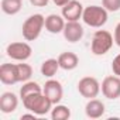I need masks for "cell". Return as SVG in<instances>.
<instances>
[{"mask_svg": "<svg viewBox=\"0 0 120 120\" xmlns=\"http://www.w3.org/2000/svg\"><path fill=\"white\" fill-rule=\"evenodd\" d=\"M16 67H17L19 82H23L24 83V82L30 81V78L33 76V68H31V65L21 62V64H16Z\"/></svg>", "mask_w": 120, "mask_h": 120, "instance_id": "cell-20", "label": "cell"}, {"mask_svg": "<svg viewBox=\"0 0 120 120\" xmlns=\"http://www.w3.org/2000/svg\"><path fill=\"white\" fill-rule=\"evenodd\" d=\"M71 117V110L65 105H55L51 110V119L52 120H68Z\"/></svg>", "mask_w": 120, "mask_h": 120, "instance_id": "cell-19", "label": "cell"}, {"mask_svg": "<svg viewBox=\"0 0 120 120\" xmlns=\"http://www.w3.org/2000/svg\"><path fill=\"white\" fill-rule=\"evenodd\" d=\"M35 93H42V86H40L38 82L34 81H27L23 83V86L20 88V99L23 100L27 96L35 95Z\"/></svg>", "mask_w": 120, "mask_h": 120, "instance_id": "cell-17", "label": "cell"}, {"mask_svg": "<svg viewBox=\"0 0 120 120\" xmlns=\"http://www.w3.org/2000/svg\"><path fill=\"white\" fill-rule=\"evenodd\" d=\"M35 117H37V114L35 113H27V114H21V119H34L35 120Z\"/></svg>", "mask_w": 120, "mask_h": 120, "instance_id": "cell-26", "label": "cell"}, {"mask_svg": "<svg viewBox=\"0 0 120 120\" xmlns=\"http://www.w3.org/2000/svg\"><path fill=\"white\" fill-rule=\"evenodd\" d=\"M83 6L79 0H71L69 3H67L64 7H62V17L67 20V21H79V19H82V14H83Z\"/></svg>", "mask_w": 120, "mask_h": 120, "instance_id": "cell-9", "label": "cell"}, {"mask_svg": "<svg viewBox=\"0 0 120 120\" xmlns=\"http://www.w3.org/2000/svg\"><path fill=\"white\" fill-rule=\"evenodd\" d=\"M112 71H113L114 75L120 76V54L116 55L114 59H113V62H112Z\"/></svg>", "mask_w": 120, "mask_h": 120, "instance_id": "cell-22", "label": "cell"}, {"mask_svg": "<svg viewBox=\"0 0 120 120\" xmlns=\"http://www.w3.org/2000/svg\"><path fill=\"white\" fill-rule=\"evenodd\" d=\"M59 69V62L55 58H48L41 64V75H44L45 78H52Z\"/></svg>", "mask_w": 120, "mask_h": 120, "instance_id": "cell-16", "label": "cell"}, {"mask_svg": "<svg viewBox=\"0 0 120 120\" xmlns=\"http://www.w3.org/2000/svg\"><path fill=\"white\" fill-rule=\"evenodd\" d=\"M105 110H106L105 103L102 100H99V99H95V98L89 99L86 106H85V113H86V116L89 119H99V117H102L105 114Z\"/></svg>", "mask_w": 120, "mask_h": 120, "instance_id": "cell-15", "label": "cell"}, {"mask_svg": "<svg viewBox=\"0 0 120 120\" xmlns=\"http://www.w3.org/2000/svg\"><path fill=\"white\" fill-rule=\"evenodd\" d=\"M113 38H114V44L117 47H120V23L114 27V33H113Z\"/></svg>", "mask_w": 120, "mask_h": 120, "instance_id": "cell-23", "label": "cell"}, {"mask_svg": "<svg viewBox=\"0 0 120 120\" xmlns=\"http://www.w3.org/2000/svg\"><path fill=\"white\" fill-rule=\"evenodd\" d=\"M23 7V0H2V11L7 16L17 14Z\"/></svg>", "mask_w": 120, "mask_h": 120, "instance_id": "cell-18", "label": "cell"}, {"mask_svg": "<svg viewBox=\"0 0 120 120\" xmlns=\"http://www.w3.org/2000/svg\"><path fill=\"white\" fill-rule=\"evenodd\" d=\"M100 83L96 78L93 76H85L78 82V92L86 98V99H93L99 95L100 92Z\"/></svg>", "mask_w": 120, "mask_h": 120, "instance_id": "cell-6", "label": "cell"}, {"mask_svg": "<svg viewBox=\"0 0 120 120\" xmlns=\"http://www.w3.org/2000/svg\"><path fill=\"white\" fill-rule=\"evenodd\" d=\"M109 11L103 7V6H88L83 9V14H82V20L86 26L93 27V28H100L107 23L109 19Z\"/></svg>", "mask_w": 120, "mask_h": 120, "instance_id": "cell-2", "label": "cell"}, {"mask_svg": "<svg viewBox=\"0 0 120 120\" xmlns=\"http://www.w3.org/2000/svg\"><path fill=\"white\" fill-rule=\"evenodd\" d=\"M6 54L9 58L14 59L19 62H24L31 56L33 54V48L28 42L24 41H17V42H10L6 48Z\"/></svg>", "mask_w": 120, "mask_h": 120, "instance_id": "cell-5", "label": "cell"}, {"mask_svg": "<svg viewBox=\"0 0 120 120\" xmlns=\"http://www.w3.org/2000/svg\"><path fill=\"white\" fill-rule=\"evenodd\" d=\"M23 106L35 113L37 116H45L47 113H49L52 110V102L44 95V93H35L31 96H27L23 99Z\"/></svg>", "mask_w": 120, "mask_h": 120, "instance_id": "cell-1", "label": "cell"}, {"mask_svg": "<svg viewBox=\"0 0 120 120\" xmlns=\"http://www.w3.org/2000/svg\"><path fill=\"white\" fill-rule=\"evenodd\" d=\"M65 19L62 17V14H49L45 17V30L51 34H59L64 31L65 27Z\"/></svg>", "mask_w": 120, "mask_h": 120, "instance_id": "cell-13", "label": "cell"}, {"mask_svg": "<svg viewBox=\"0 0 120 120\" xmlns=\"http://www.w3.org/2000/svg\"><path fill=\"white\" fill-rule=\"evenodd\" d=\"M19 106V98L16 93L13 92H4L0 96V110L4 114H9V113H13L16 112Z\"/></svg>", "mask_w": 120, "mask_h": 120, "instance_id": "cell-12", "label": "cell"}, {"mask_svg": "<svg viewBox=\"0 0 120 120\" xmlns=\"http://www.w3.org/2000/svg\"><path fill=\"white\" fill-rule=\"evenodd\" d=\"M102 6L107 11H119L120 10V0H102Z\"/></svg>", "mask_w": 120, "mask_h": 120, "instance_id": "cell-21", "label": "cell"}, {"mask_svg": "<svg viewBox=\"0 0 120 120\" xmlns=\"http://www.w3.org/2000/svg\"><path fill=\"white\" fill-rule=\"evenodd\" d=\"M62 34H64V37L68 42L74 44V42H78V41L82 40V37L85 34V30L79 24V21H67Z\"/></svg>", "mask_w": 120, "mask_h": 120, "instance_id": "cell-10", "label": "cell"}, {"mask_svg": "<svg viewBox=\"0 0 120 120\" xmlns=\"http://www.w3.org/2000/svg\"><path fill=\"white\" fill-rule=\"evenodd\" d=\"M52 2H54V4H55V6H58V7H64L67 3H69V2H71V0H52Z\"/></svg>", "mask_w": 120, "mask_h": 120, "instance_id": "cell-25", "label": "cell"}, {"mask_svg": "<svg viewBox=\"0 0 120 120\" xmlns=\"http://www.w3.org/2000/svg\"><path fill=\"white\" fill-rule=\"evenodd\" d=\"M0 81H2L3 85H16V83H19L16 64H3L0 67Z\"/></svg>", "mask_w": 120, "mask_h": 120, "instance_id": "cell-11", "label": "cell"}, {"mask_svg": "<svg viewBox=\"0 0 120 120\" xmlns=\"http://www.w3.org/2000/svg\"><path fill=\"white\" fill-rule=\"evenodd\" d=\"M113 42H114V38L107 30H98V31H95V34L92 37L90 51L98 56L105 55L112 49Z\"/></svg>", "mask_w": 120, "mask_h": 120, "instance_id": "cell-4", "label": "cell"}, {"mask_svg": "<svg viewBox=\"0 0 120 120\" xmlns=\"http://www.w3.org/2000/svg\"><path fill=\"white\" fill-rule=\"evenodd\" d=\"M58 62H59V68L64 69V71H72L79 65V58L75 52L67 51L59 54L58 56Z\"/></svg>", "mask_w": 120, "mask_h": 120, "instance_id": "cell-14", "label": "cell"}, {"mask_svg": "<svg viewBox=\"0 0 120 120\" xmlns=\"http://www.w3.org/2000/svg\"><path fill=\"white\" fill-rule=\"evenodd\" d=\"M45 27V17L40 13L30 16L28 19H26V21L23 23L21 27V33L26 41H35L40 35L42 28Z\"/></svg>", "mask_w": 120, "mask_h": 120, "instance_id": "cell-3", "label": "cell"}, {"mask_svg": "<svg viewBox=\"0 0 120 120\" xmlns=\"http://www.w3.org/2000/svg\"><path fill=\"white\" fill-rule=\"evenodd\" d=\"M42 93L52 102V105H58L64 98V88L59 81L48 79L42 86Z\"/></svg>", "mask_w": 120, "mask_h": 120, "instance_id": "cell-8", "label": "cell"}, {"mask_svg": "<svg viewBox=\"0 0 120 120\" xmlns=\"http://www.w3.org/2000/svg\"><path fill=\"white\" fill-rule=\"evenodd\" d=\"M100 89H102L103 96L110 100L120 98V76L114 74L110 76H106L100 85Z\"/></svg>", "mask_w": 120, "mask_h": 120, "instance_id": "cell-7", "label": "cell"}, {"mask_svg": "<svg viewBox=\"0 0 120 120\" xmlns=\"http://www.w3.org/2000/svg\"><path fill=\"white\" fill-rule=\"evenodd\" d=\"M49 0H30V3L34 6V7H45L48 4Z\"/></svg>", "mask_w": 120, "mask_h": 120, "instance_id": "cell-24", "label": "cell"}]
</instances>
